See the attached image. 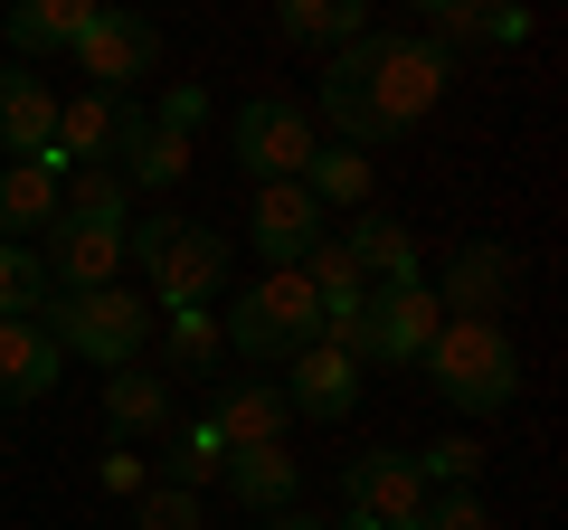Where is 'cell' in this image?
Here are the masks:
<instances>
[{
	"label": "cell",
	"instance_id": "6da1fadb",
	"mask_svg": "<svg viewBox=\"0 0 568 530\" xmlns=\"http://www.w3.org/2000/svg\"><path fill=\"white\" fill-rule=\"evenodd\" d=\"M417 369L436 379V398L465 408V417H503L511 398H521V350H511L503 313H446Z\"/></svg>",
	"mask_w": 568,
	"mask_h": 530
},
{
	"label": "cell",
	"instance_id": "7a4b0ae2",
	"mask_svg": "<svg viewBox=\"0 0 568 530\" xmlns=\"http://www.w3.org/2000/svg\"><path fill=\"white\" fill-rule=\"evenodd\" d=\"M342 58H351V77H361L369 114H379V143L417 133V123L446 104V77H455L446 39H379V29H361V39H342Z\"/></svg>",
	"mask_w": 568,
	"mask_h": 530
},
{
	"label": "cell",
	"instance_id": "3957f363",
	"mask_svg": "<svg viewBox=\"0 0 568 530\" xmlns=\"http://www.w3.org/2000/svg\"><path fill=\"white\" fill-rule=\"evenodd\" d=\"M123 256L142 265L152 304H219L227 294V237L200 218H123Z\"/></svg>",
	"mask_w": 568,
	"mask_h": 530
},
{
	"label": "cell",
	"instance_id": "277c9868",
	"mask_svg": "<svg viewBox=\"0 0 568 530\" xmlns=\"http://www.w3.org/2000/svg\"><path fill=\"white\" fill-rule=\"evenodd\" d=\"M313 332H323V304H313L304 265H265V285H246L237 304H227L219 342H227V350H246V360H294Z\"/></svg>",
	"mask_w": 568,
	"mask_h": 530
},
{
	"label": "cell",
	"instance_id": "5b68a950",
	"mask_svg": "<svg viewBox=\"0 0 568 530\" xmlns=\"http://www.w3.org/2000/svg\"><path fill=\"white\" fill-rule=\"evenodd\" d=\"M39 323L58 332V350H77V360L133 369L142 342H152V323H162V304H142V294H123V285H95V294H58Z\"/></svg>",
	"mask_w": 568,
	"mask_h": 530
},
{
	"label": "cell",
	"instance_id": "8992f818",
	"mask_svg": "<svg viewBox=\"0 0 568 530\" xmlns=\"http://www.w3.org/2000/svg\"><path fill=\"white\" fill-rule=\"evenodd\" d=\"M436 323H446V304H436V285H379L361 304V332H351V360H379V369H417L426 342H436Z\"/></svg>",
	"mask_w": 568,
	"mask_h": 530
},
{
	"label": "cell",
	"instance_id": "52a82bcc",
	"mask_svg": "<svg viewBox=\"0 0 568 530\" xmlns=\"http://www.w3.org/2000/svg\"><path fill=\"white\" fill-rule=\"evenodd\" d=\"M67 58H77V77H85V85H114V95H133V85L152 77V67H162V29L142 20L133 0H104L95 20H85V39L67 48Z\"/></svg>",
	"mask_w": 568,
	"mask_h": 530
},
{
	"label": "cell",
	"instance_id": "ba28073f",
	"mask_svg": "<svg viewBox=\"0 0 568 530\" xmlns=\"http://www.w3.org/2000/svg\"><path fill=\"white\" fill-rule=\"evenodd\" d=\"M142 133H152L142 95L85 85V95H67V104H58V171H77V162H114V171H123V152H133Z\"/></svg>",
	"mask_w": 568,
	"mask_h": 530
},
{
	"label": "cell",
	"instance_id": "9c48e42d",
	"mask_svg": "<svg viewBox=\"0 0 568 530\" xmlns=\"http://www.w3.org/2000/svg\"><path fill=\"white\" fill-rule=\"evenodd\" d=\"M227 143H237V171L246 181H294V171L313 162V114L294 95H256V104H237V123H227Z\"/></svg>",
	"mask_w": 568,
	"mask_h": 530
},
{
	"label": "cell",
	"instance_id": "30bf717a",
	"mask_svg": "<svg viewBox=\"0 0 568 530\" xmlns=\"http://www.w3.org/2000/svg\"><path fill=\"white\" fill-rule=\"evenodd\" d=\"M29 246H39V265H48V285H58V294H95V285L123 275V227L114 218H67V208H58Z\"/></svg>",
	"mask_w": 568,
	"mask_h": 530
},
{
	"label": "cell",
	"instance_id": "8fae6325",
	"mask_svg": "<svg viewBox=\"0 0 568 530\" xmlns=\"http://www.w3.org/2000/svg\"><path fill=\"white\" fill-rule=\"evenodd\" d=\"M284 408L294 417H313V427H342L351 408H361V360H351L342 342H304L294 360H284Z\"/></svg>",
	"mask_w": 568,
	"mask_h": 530
},
{
	"label": "cell",
	"instance_id": "7c38bea8",
	"mask_svg": "<svg viewBox=\"0 0 568 530\" xmlns=\"http://www.w3.org/2000/svg\"><path fill=\"white\" fill-rule=\"evenodd\" d=\"M0 152L58 171V85H39L29 67H0ZM58 181H67V171H58Z\"/></svg>",
	"mask_w": 568,
	"mask_h": 530
},
{
	"label": "cell",
	"instance_id": "4fadbf2b",
	"mask_svg": "<svg viewBox=\"0 0 568 530\" xmlns=\"http://www.w3.org/2000/svg\"><path fill=\"white\" fill-rule=\"evenodd\" d=\"M256 256L265 265H304L313 246H323V200H313L304 181H256Z\"/></svg>",
	"mask_w": 568,
	"mask_h": 530
},
{
	"label": "cell",
	"instance_id": "5bb4252c",
	"mask_svg": "<svg viewBox=\"0 0 568 530\" xmlns=\"http://www.w3.org/2000/svg\"><path fill=\"white\" fill-rule=\"evenodd\" d=\"M342 492H351V511H369V521H388V530H407V521L426 511L417 455H398V446H379V455H351V465H342Z\"/></svg>",
	"mask_w": 568,
	"mask_h": 530
},
{
	"label": "cell",
	"instance_id": "9a60e30c",
	"mask_svg": "<svg viewBox=\"0 0 568 530\" xmlns=\"http://www.w3.org/2000/svg\"><path fill=\"white\" fill-rule=\"evenodd\" d=\"M58 332L39 323V313H0V408H29V398H48L58 388Z\"/></svg>",
	"mask_w": 568,
	"mask_h": 530
},
{
	"label": "cell",
	"instance_id": "2e32d148",
	"mask_svg": "<svg viewBox=\"0 0 568 530\" xmlns=\"http://www.w3.org/2000/svg\"><path fill=\"white\" fill-rule=\"evenodd\" d=\"M511 285H521V256H511V246H493V237H474V246H455V265L436 275V304L493 313V304H511Z\"/></svg>",
	"mask_w": 568,
	"mask_h": 530
},
{
	"label": "cell",
	"instance_id": "e0dca14e",
	"mask_svg": "<svg viewBox=\"0 0 568 530\" xmlns=\"http://www.w3.org/2000/svg\"><path fill=\"white\" fill-rule=\"evenodd\" d=\"M95 10L104 0H10L0 10V39H10V58H67Z\"/></svg>",
	"mask_w": 568,
	"mask_h": 530
},
{
	"label": "cell",
	"instance_id": "ac0fdd59",
	"mask_svg": "<svg viewBox=\"0 0 568 530\" xmlns=\"http://www.w3.org/2000/svg\"><path fill=\"white\" fill-rule=\"evenodd\" d=\"M284 388L275 379H227L219 398H209V427L227 436V446H284Z\"/></svg>",
	"mask_w": 568,
	"mask_h": 530
},
{
	"label": "cell",
	"instance_id": "d6986e66",
	"mask_svg": "<svg viewBox=\"0 0 568 530\" xmlns=\"http://www.w3.org/2000/svg\"><path fill=\"white\" fill-rule=\"evenodd\" d=\"M227 492H237L246 511H294V492H304V465L284 446H227Z\"/></svg>",
	"mask_w": 568,
	"mask_h": 530
},
{
	"label": "cell",
	"instance_id": "ffe728a7",
	"mask_svg": "<svg viewBox=\"0 0 568 530\" xmlns=\"http://www.w3.org/2000/svg\"><path fill=\"white\" fill-rule=\"evenodd\" d=\"M104 427L123 436V446H133V436H162L171 427V379H152V369H114V379H104Z\"/></svg>",
	"mask_w": 568,
	"mask_h": 530
},
{
	"label": "cell",
	"instance_id": "44dd1931",
	"mask_svg": "<svg viewBox=\"0 0 568 530\" xmlns=\"http://www.w3.org/2000/svg\"><path fill=\"white\" fill-rule=\"evenodd\" d=\"M342 246L361 256V275H379V285H417V237H407V218H388V208H361Z\"/></svg>",
	"mask_w": 568,
	"mask_h": 530
},
{
	"label": "cell",
	"instance_id": "7402d4cb",
	"mask_svg": "<svg viewBox=\"0 0 568 530\" xmlns=\"http://www.w3.org/2000/svg\"><path fill=\"white\" fill-rule=\"evenodd\" d=\"M361 20H369V0H275V29L294 48H342V39H361Z\"/></svg>",
	"mask_w": 568,
	"mask_h": 530
},
{
	"label": "cell",
	"instance_id": "603a6c76",
	"mask_svg": "<svg viewBox=\"0 0 568 530\" xmlns=\"http://www.w3.org/2000/svg\"><path fill=\"white\" fill-rule=\"evenodd\" d=\"M48 218H58V171L0 162V237H39Z\"/></svg>",
	"mask_w": 568,
	"mask_h": 530
},
{
	"label": "cell",
	"instance_id": "cb8c5ba5",
	"mask_svg": "<svg viewBox=\"0 0 568 530\" xmlns=\"http://www.w3.org/2000/svg\"><path fill=\"white\" fill-rule=\"evenodd\" d=\"M294 181H304L323 208H369V152H351V143H313V162L294 171Z\"/></svg>",
	"mask_w": 568,
	"mask_h": 530
},
{
	"label": "cell",
	"instance_id": "d4e9b609",
	"mask_svg": "<svg viewBox=\"0 0 568 530\" xmlns=\"http://www.w3.org/2000/svg\"><path fill=\"white\" fill-rule=\"evenodd\" d=\"M58 208H67V218H133V181H123V171L114 162H77V171H67V181H58Z\"/></svg>",
	"mask_w": 568,
	"mask_h": 530
},
{
	"label": "cell",
	"instance_id": "484cf974",
	"mask_svg": "<svg viewBox=\"0 0 568 530\" xmlns=\"http://www.w3.org/2000/svg\"><path fill=\"white\" fill-rule=\"evenodd\" d=\"M58 285H48V265L29 237H0V313H48Z\"/></svg>",
	"mask_w": 568,
	"mask_h": 530
},
{
	"label": "cell",
	"instance_id": "4316f807",
	"mask_svg": "<svg viewBox=\"0 0 568 530\" xmlns=\"http://www.w3.org/2000/svg\"><path fill=\"white\" fill-rule=\"evenodd\" d=\"M123 181L133 190H181L190 181V133H162V123H152V133L123 152Z\"/></svg>",
	"mask_w": 568,
	"mask_h": 530
},
{
	"label": "cell",
	"instance_id": "83f0119b",
	"mask_svg": "<svg viewBox=\"0 0 568 530\" xmlns=\"http://www.w3.org/2000/svg\"><path fill=\"white\" fill-rule=\"evenodd\" d=\"M162 323H171V360H181V369H209V360H219V313H209V304H171L162 313Z\"/></svg>",
	"mask_w": 568,
	"mask_h": 530
},
{
	"label": "cell",
	"instance_id": "f1b7e54d",
	"mask_svg": "<svg viewBox=\"0 0 568 530\" xmlns=\"http://www.w3.org/2000/svg\"><path fill=\"white\" fill-rule=\"evenodd\" d=\"M219 473H227V436L209 427V417H200V427H181V455H171V483H181V492H200V483H219Z\"/></svg>",
	"mask_w": 568,
	"mask_h": 530
},
{
	"label": "cell",
	"instance_id": "f546056e",
	"mask_svg": "<svg viewBox=\"0 0 568 530\" xmlns=\"http://www.w3.org/2000/svg\"><path fill=\"white\" fill-rule=\"evenodd\" d=\"M474 473H484V446H474V436H436V446L417 455V483L426 492H455V483H474Z\"/></svg>",
	"mask_w": 568,
	"mask_h": 530
},
{
	"label": "cell",
	"instance_id": "4dcf8cb0",
	"mask_svg": "<svg viewBox=\"0 0 568 530\" xmlns=\"http://www.w3.org/2000/svg\"><path fill=\"white\" fill-rule=\"evenodd\" d=\"M133 530H200V492L142 483V492H133Z\"/></svg>",
	"mask_w": 568,
	"mask_h": 530
},
{
	"label": "cell",
	"instance_id": "1f68e13d",
	"mask_svg": "<svg viewBox=\"0 0 568 530\" xmlns=\"http://www.w3.org/2000/svg\"><path fill=\"white\" fill-rule=\"evenodd\" d=\"M426 530H493V511L474 483H455V492H426Z\"/></svg>",
	"mask_w": 568,
	"mask_h": 530
},
{
	"label": "cell",
	"instance_id": "d6a6232c",
	"mask_svg": "<svg viewBox=\"0 0 568 530\" xmlns=\"http://www.w3.org/2000/svg\"><path fill=\"white\" fill-rule=\"evenodd\" d=\"M474 39H484V48H521L530 39V10H521V0H484V10H474Z\"/></svg>",
	"mask_w": 568,
	"mask_h": 530
},
{
	"label": "cell",
	"instance_id": "836d02e7",
	"mask_svg": "<svg viewBox=\"0 0 568 530\" xmlns=\"http://www.w3.org/2000/svg\"><path fill=\"white\" fill-rule=\"evenodd\" d=\"M152 123H162V133H200V123H209V95H200V85H171Z\"/></svg>",
	"mask_w": 568,
	"mask_h": 530
},
{
	"label": "cell",
	"instance_id": "e575fe53",
	"mask_svg": "<svg viewBox=\"0 0 568 530\" xmlns=\"http://www.w3.org/2000/svg\"><path fill=\"white\" fill-rule=\"evenodd\" d=\"M95 483H104V492H123V502H133V492L152 483V465H142L133 446H114V455H104V465H95Z\"/></svg>",
	"mask_w": 568,
	"mask_h": 530
},
{
	"label": "cell",
	"instance_id": "d590c367",
	"mask_svg": "<svg viewBox=\"0 0 568 530\" xmlns=\"http://www.w3.org/2000/svg\"><path fill=\"white\" fill-rule=\"evenodd\" d=\"M417 10H426L436 29H474V10H484V0H417Z\"/></svg>",
	"mask_w": 568,
	"mask_h": 530
},
{
	"label": "cell",
	"instance_id": "8d00e7d4",
	"mask_svg": "<svg viewBox=\"0 0 568 530\" xmlns=\"http://www.w3.org/2000/svg\"><path fill=\"white\" fill-rule=\"evenodd\" d=\"M265 530H332V521H313V511H265Z\"/></svg>",
	"mask_w": 568,
	"mask_h": 530
}]
</instances>
